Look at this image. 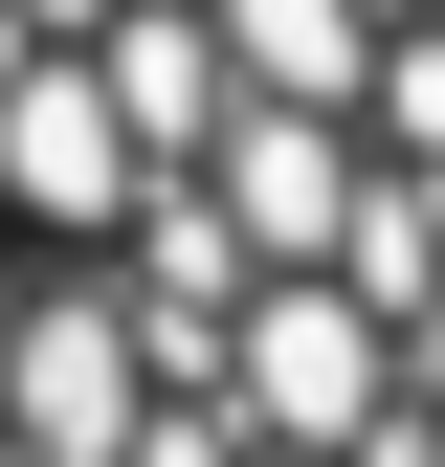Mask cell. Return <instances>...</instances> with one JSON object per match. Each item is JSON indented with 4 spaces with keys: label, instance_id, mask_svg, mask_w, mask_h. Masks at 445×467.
<instances>
[{
    "label": "cell",
    "instance_id": "6da1fadb",
    "mask_svg": "<svg viewBox=\"0 0 445 467\" xmlns=\"http://www.w3.org/2000/svg\"><path fill=\"white\" fill-rule=\"evenodd\" d=\"M0 467H445V0H0Z\"/></svg>",
    "mask_w": 445,
    "mask_h": 467
}]
</instances>
